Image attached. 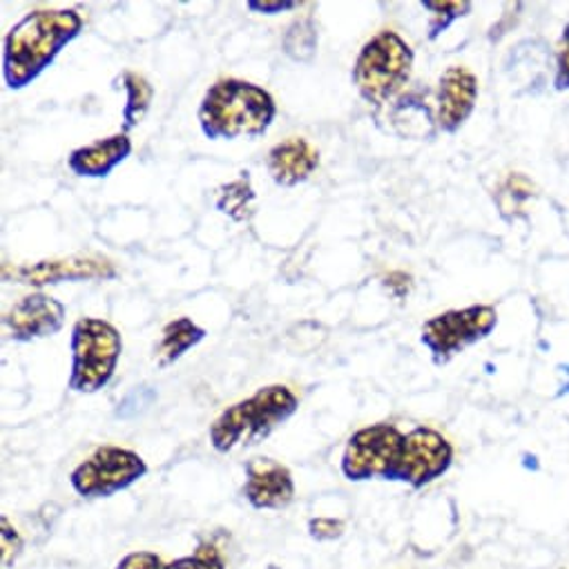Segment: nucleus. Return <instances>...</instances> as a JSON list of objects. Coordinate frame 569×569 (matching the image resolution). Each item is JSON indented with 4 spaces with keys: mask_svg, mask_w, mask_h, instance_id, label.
<instances>
[{
    "mask_svg": "<svg viewBox=\"0 0 569 569\" xmlns=\"http://www.w3.org/2000/svg\"><path fill=\"white\" fill-rule=\"evenodd\" d=\"M347 531V520L336 518V516H318L309 520V536L320 542L338 540Z\"/></svg>",
    "mask_w": 569,
    "mask_h": 569,
    "instance_id": "obj_24",
    "label": "nucleus"
},
{
    "mask_svg": "<svg viewBox=\"0 0 569 569\" xmlns=\"http://www.w3.org/2000/svg\"><path fill=\"white\" fill-rule=\"evenodd\" d=\"M277 117L270 92L241 79L214 81L197 110L199 128L208 139H257L268 132Z\"/></svg>",
    "mask_w": 569,
    "mask_h": 569,
    "instance_id": "obj_2",
    "label": "nucleus"
},
{
    "mask_svg": "<svg viewBox=\"0 0 569 569\" xmlns=\"http://www.w3.org/2000/svg\"><path fill=\"white\" fill-rule=\"evenodd\" d=\"M281 50L289 59L300 61V63H307L316 57V52H318V28H316L313 17L298 19L289 26V30H287V34H283V41H281Z\"/></svg>",
    "mask_w": 569,
    "mask_h": 569,
    "instance_id": "obj_20",
    "label": "nucleus"
},
{
    "mask_svg": "<svg viewBox=\"0 0 569 569\" xmlns=\"http://www.w3.org/2000/svg\"><path fill=\"white\" fill-rule=\"evenodd\" d=\"M83 32L77 10H34L21 19L3 41V79L10 90H23L37 81Z\"/></svg>",
    "mask_w": 569,
    "mask_h": 569,
    "instance_id": "obj_1",
    "label": "nucleus"
},
{
    "mask_svg": "<svg viewBox=\"0 0 569 569\" xmlns=\"http://www.w3.org/2000/svg\"><path fill=\"white\" fill-rule=\"evenodd\" d=\"M254 199H257V194H254L248 177H239V179L217 188L214 208L221 214H228L232 221H248L254 212Z\"/></svg>",
    "mask_w": 569,
    "mask_h": 569,
    "instance_id": "obj_18",
    "label": "nucleus"
},
{
    "mask_svg": "<svg viewBox=\"0 0 569 569\" xmlns=\"http://www.w3.org/2000/svg\"><path fill=\"white\" fill-rule=\"evenodd\" d=\"M553 88L565 92L569 90V23L562 30L560 37V48L556 57V77H553Z\"/></svg>",
    "mask_w": 569,
    "mask_h": 569,
    "instance_id": "obj_25",
    "label": "nucleus"
},
{
    "mask_svg": "<svg viewBox=\"0 0 569 569\" xmlns=\"http://www.w3.org/2000/svg\"><path fill=\"white\" fill-rule=\"evenodd\" d=\"M203 340H206V329L194 325L190 318H177L163 327L161 340L154 349V360L161 369H166Z\"/></svg>",
    "mask_w": 569,
    "mask_h": 569,
    "instance_id": "obj_16",
    "label": "nucleus"
},
{
    "mask_svg": "<svg viewBox=\"0 0 569 569\" xmlns=\"http://www.w3.org/2000/svg\"><path fill=\"white\" fill-rule=\"evenodd\" d=\"M117 569H168V565L154 551H132L119 560Z\"/></svg>",
    "mask_w": 569,
    "mask_h": 569,
    "instance_id": "obj_26",
    "label": "nucleus"
},
{
    "mask_svg": "<svg viewBox=\"0 0 569 569\" xmlns=\"http://www.w3.org/2000/svg\"><path fill=\"white\" fill-rule=\"evenodd\" d=\"M168 569H226V565L212 545H199L192 556H181L168 562Z\"/></svg>",
    "mask_w": 569,
    "mask_h": 569,
    "instance_id": "obj_22",
    "label": "nucleus"
},
{
    "mask_svg": "<svg viewBox=\"0 0 569 569\" xmlns=\"http://www.w3.org/2000/svg\"><path fill=\"white\" fill-rule=\"evenodd\" d=\"M413 61L411 46L398 32L382 30L371 37L353 63L360 97L371 106H385L409 83Z\"/></svg>",
    "mask_w": 569,
    "mask_h": 569,
    "instance_id": "obj_4",
    "label": "nucleus"
},
{
    "mask_svg": "<svg viewBox=\"0 0 569 569\" xmlns=\"http://www.w3.org/2000/svg\"><path fill=\"white\" fill-rule=\"evenodd\" d=\"M0 547H3V565L6 567H12L17 562V558L23 553V538L21 533L17 531V527L12 525V520L8 516L0 518Z\"/></svg>",
    "mask_w": 569,
    "mask_h": 569,
    "instance_id": "obj_23",
    "label": "nucleus"
},
{
    "mask_svg": "<svg viewBox=\"0 0 569 569\" xmlns=\"http://www.w3.org/2000/svg\"><path fill=\"white\" fill-rule=\"evenodd\" d=\"M453 465V445L433 427H416L405 433V447L396 482L422 489L442 478Z\"/></svg>",
    "mask_w": 569,
    "mask_h": 569,
    "instance_id": "obj_9",
    "label": "nucleus"
},
{
    "mask_svg": "<svg viewBox=\"0 0 569 569\" xmlns=\"http://www.w3.org/2000/svg\"><path fill=\"white\" fill-rule=\"evenodd\" d=\"M405 433L389 422H378L358 429L342 453V473L351 482L362 480H391L396 482Z\"/></svg>",
    "mask_w": 569,
    "mask_h": 569,
    "instance_id": "obj_6",
    "label": "nucleus"
},
{
    "mask_svg": "<svg viewBox=\"0 0 569 569\" xmlns=\"http://www.w3.org/2000/svg\"><path fill=\"white\" fill-rule=\"evenodd\" d=\"M266 168L277 186L293 188L320 168V150L305 137H289L270 148Z\"/></svg>",
    "mask_w": 569,
    "mask_h": 569,
    "instance_id": "obj_14",
    "label": "nucleus"
},
{
    "mask_svg": "<svg viewBox=\"0 0 569 569\" xmlns=\"http://www.w3.org/2000/svg\"><path fill=\"white\" fill-rule=\"evenodd\" d=\"M130 154H132L130 137L126 132H119L72 150V154L68 157V168L77 177L101 179V177H108Z\"/></svg>",
    "mask_w": 569,
    "mask_h": 569,
    "instance_id": "obj_15",
    "label": "nucleus"
},
{
    "mask_svg": "<svg viewBox=\"0 0 569 569\" xmlns=\"http://www.w3.org/2000/svg\"><path fill=\"white\" fill-rule=\"evenodd\" d=\"M385 287L396 296V298H405L409 296L411 287H413V277L405 270H393L385 277Z\"/></svg>",
    "mask_w": 569,
    "mask_h": 569,
    "instance_id": "obj_28",
    "label": "nucleus"
},
{
    "mask_svg": "<svg viewBox=\"0 0 569 569\" xmlns=\"http://www.w3.org/2000/svg\"><path fill=\"white\" fill-rule=\"evenodd\" d=\"M427 12H431V23H429V39L436 41L442 32L449 30V26L471 12L469 0H442V3H436V0H422L420 3Z\"/></svg>",
    "mask_w": 569,
    "mask_h": 569,
    "instance_id": "obj_21",
    "label": "nucleus"
},
{
    "mask_svg": "<svg viewBox=\"0 0 569 569\" xmlns=\"http://www.w3.org/2000/svg\"><path fill=\"white\" fill-rule=\"evenodd\" d=\"M14 342H34L57 336L66 325V307L46 293L21 298L3 318Z\"/></svg>",
    "mask_w": 569,
    "mask_h": 569,
    "instance_id": "obj_12",
    "label": "nucleus"
},
{
    "mask_svg": "<svg viewBox=\"0 0 569 569\" xmlns=\"http://www.w3.org/2000/svg\"><path fill=\"white\" fill-rule=\"evenodd\" d=\"M298 407L300 400L287 385L261 387L250 398L234 402L217 416L210 425V445L219 453L259 445L277 427L293 418Z\"/></svg>",
    "mask_w": 569,
    "mask_h": 569,
    "instance_id": "obj_3",
    "label": "nucleus"
},
{
    "mask_svg": "<svg viewBox=\"0 0 569 569\" xmlns=\"http://www.w3.org/2000/svg\"><path fill=\"white\" fill-rule=\"evenodd\" d=\"M246 8L259 14H281L300 8V3H296V0H248Z\"/></svg>",
    "mask_w": 569,
    "mask_h": 569,
    "instance_id": "obj_27",
    "label": "nucleus"
},
{
    "mask_svg": "<svg viewBox=\"0 0 569 569\" xmlns=\"http://www.w3.org/2000/svg\"><path fill=\"white\" fill-rule=\"evenodd\" d=\"M72 369L68 387L74 393H97L110 385L123 353V338L101 318H81L72 327Z\"/></svg>",
    "mask_w": 569,
    "mask_h": 569,
    "instance_id": "obj_5",
    "label": "nucleus"
},
{
    "mask_svg": "<svg viewBox=\"0 0 569 569\" xmlns=\"http://www.w3.org/2000/svg\"><path fill=\"white\" fill-rule=\"evenodd\" d=\"M241 491L254 509H287L296 500V480L287 465L259 456L246 462Z\"/></svg>",
    "mask_w": 569,
    "mask_h": 569,
    "instance_id": "obj_11",
    "label": "nucleus"
},
{
    "mask_svg": "<svg viewBox=\"0 0 569 569\" xmlns=\"http://www.w3.org/2000/svg\"><path fill=\"white\" fill-rule=\"evenodd\" d=\"M119 274L117 263L103 254H70L57 259H43L30 266H6L3 277L26 283V287L43 289L61 281H88V279H114Z\"/></svg>",
    "mask_w": 569,
    "mask_h": 569,
    "instance_id": "obj_10",
    "label": "nucleus"
},
{
    "mask_svg": "<svg viewBox=\"0 0 569 569\" xmlns=\"http://www.w3.org/2000/svg\"><path fill=\"white\" fill-rule=\"evenodd\" d=\"M536 197V183L525 177L522 172H511L507 174V179L498 186L496 190V203H498V210L505 219H513L518 214H522L525 210V203L529 199Z\"/></svg>",
    "mask_w": 569,
    "mask_h": 569,
    "instance_id": "obj_19",
    "label": "nucleus"
},
{
    "mask_svg": "<svg viewBox=\"0 0 569 569\" xmlns=\"http://www.w3.org/2000/svg\"><path fill=\"white\" fill-rule=\"evenodd\" d=\"M478 77L465 66H449L438 81L436 123L442 132H458L478 103Z\"/></svg>",
    "mask_w": 569,
    "mask_h": 569,
    "instance_id": "obj_13",
    "label": "nucleus"
},
{
    "mask_svg": "<svg viewBox=\"0 0 569 569\" xmlns=\"http://www.w3.org/2000/svg\"><path fill=\"white\" fill-rule=\"evenodd\" d=\"M498 327V311L491 305H473L433 316L422 325V345L436 365H447L467 347L485 340Z\"/></svg>",
    "mask_w": 569,
    "mask_h": 569,
    "instance_id": "obj_7",
    "label": "nucleus"
},
{
    "mask_svg": "<svg viewBox=\"0 0 569 569\" xmlns=\"http://www.w3.org/2000/svg\"><path fill=\"white\" fill-rule=\"evenodd\" d=\"M121 83L128 94L126 108H123V132L128 134L132 128H137L146 119L154 99V88L143 74L134 70H126L121 74Z\"/></svg>",
    "mask_w": 569,
    "mask_h": 569,
    "instance_id": "obj_17",
    "label": "nucleus"
},
{
    "mask_svg": "<svg viewBox=\"0 0 569 569\" xmlns=\"http://www.w3.org/2000/svg\"><path fill=\"white\" fill-rule=\"evenodd\" d=\"M148 473L146 460L126 447L103 445L70 473V485L81 498H110Z\"/></svg>",
    "mask_w": 569,
    "mask_h": 569,
    "instance_id": "obj_8",
    "label": "nucleus"
}]
</instances>
